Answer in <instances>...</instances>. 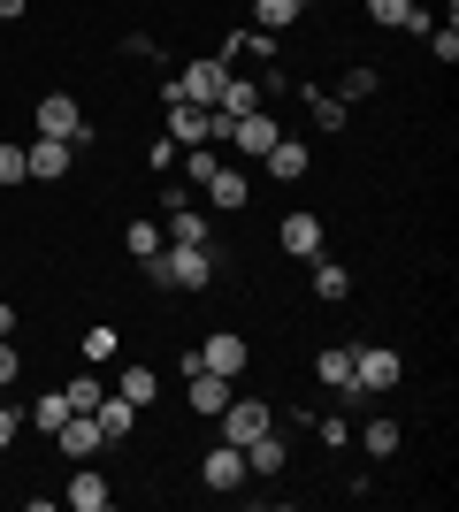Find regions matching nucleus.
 Masks as SVG:
<instances>
[{
	"instance_id": "obj_1",
	"label": "nucleus",
	"mask_w": 459,
	"mask_h": 512,
	"mask_svg": "<svg viewBox=\"0 0 459 512\" xmlns=\"http://www.w3.org/2000/svg\"><path fill=\"white\" fill-rule=\"evenodd\" d=\"M146 276L161 283V291H207V283H215V253H207V245H161V253L146 260Z\"/></svg>"
},
{
	"instance_id": "obj_2",
	"label": "nucleus",
	"mask_w": 459,
	"mask_h": 512,
	"mask_svg": "<svg viewBox=\"0 0 459 512\" xmlns=\"http://www.w3.org/2000/svg\"><path fill=\"white\" fill-rule=\"evenodd\" d=\"M31 123H39V138H62L69 153H85V146H92V123H85V107L69 100V92H46Z\"/></svg>"
},
{
	"instance_id": "obj_3",
	"label": "nucleus",
	"mask_w": 459,
	"mask_h": 512,
	"mask_svg": "<svg viewBox=\"0 0 459 512\" xmlns=\"http://www.w3.org/2000/svg\"><path fill=\"white\" fill-rule=\"evenodd\" d=\"M398 375H406V360H398L391 344H368V352H352V390H360V398H383Z\"/></svg>"
},
{
	"instance_id": "obj_4",
	"label": "nucleus",
	"mask_w": 459,
	"mask_h": 512,
	"mask_svg": "<svg viewBox=\"0 0 459 512\" xmlns=\"http://www.w3.org/2000/svg\"><path fill=\"white\" fill-rule=\"evenodd\" d=\"M222 77H230V62H184V69L169 77V92H161V100H192V107H215Z\"/></svg>"
},
{
	"instance_id": "obj_5",
	"label": "nucleus",
	"mask_w": 459,
	"mask_h": 512,
	"mask_svg": "<svg viewBox=\"0 0 459 512\" xmlns=\"http://www.w3.org/2000/svg\"><path fill=\"white\" fill-rule=\"evenodd\" d=\"M192 360H199V367H207V375H230V383H238L245 367H253V344H245V337H238V329H215V337L199 344Z\"/></svg>"
},
{
	"instance_id": "obj_6",
	"label": "nucleus",
	"mask_w": 459,
	"mask_h": 512,
	"mask_svg": "<svg viewBox=\"0 0 459 512\" xmlns=\"http://www.w3.org/2000/svg\"><path fill=\"white\" fill-rule=\"evenodd\" d=\"M276 138H284V130L268 123L261 107H253V115H230V130H222V146L238 153V161H261V153H268V146H276Z\"/></svg>"
},
{
	"instance_id": "obj_7",
	"label": "nucleus",
	"mask_w": 459,
	"mask_h": 512,
	"mask_svg": "<svg viewBox=\"0 0 459 512\" xmlns=\"http://www.w3.org/2000/svg\"><path fill=\"white\" fill-rule=\"evenodd\" d=\"M215 421H222V444H238V451H245L253 436H261V428H276V413H268L261 398H230Z\"/></svg>"
},
{
	"instance_id": "obj_8",
	"label": "nucleus",
	"mask_w": 459,
	"mask_h": 512,
	"mask_svg": "<svg viewBox=\"0 0 459 512\" xmlns=\"http://www.w3.org/2000/svg\"><path fill=\"white\" fill-rule=\"evenodd\" d=\"M184 390H192V413H199V421H215V413L238 398V390H230V375H207L199 360H184Z\"/></svg>"
},
{
	"instance_id": "obj_9",
	"label": "nucleus",
	"mask_w": 459,
	"mask_h": 512,
	"mask_svg": "<svg viewBox=\"0 0 459 512\" xmlns=\"http://www.w3.org/2000/svg\"><path fill=\"white\" fill-rule=\"evenodd\" d=\"M199 482H207V490H245V482H253V474H245V451L238 444H215L207 459H199Z\"/></svg>"
},
{
	"instance_id": "obj_10",
	"label": "nucleus",
	"mask_w": 459,
	"mask_h": 512,
	"mask_svg": "<svg viewBox=\"0 0 459 512\" xmlns=\"http://www.w3.org/2000/svg\"><path fill=\"white\" fill-rule=\"evenodd\" d=\"M108 497H115V482H108V474H92L85 459H77V474H69L62 505H69V512H108Z\"/></svg>"
},
{
	"instance_id": "obj_11",
	"label": "nucleus",
	"mask_w": 459,
	"mask_h": 512,
	"mask_svg": "<svg viewBox=\"0 0 459 512\" xmlns=\"http://www.w3.org/2000/svg\"><path fill=\"white\" fill-rule=\"evenodd\" d=\"M54 444H62V459L77 467V459H92V451L108 444V436H100V421H92V413H69V421L54 428Z\"/></svg>"
},
{
	"instance_id": "obj_12",
	"label": "nucleus",
	"mask_w": 459,
	"mask_h": 512,
	"mask_svg": "<svg viewBox=\"0 0 459 512\" xmlns=\"http://www.w3.org/2000/svg\"><path fill=\"white\" fill-rule=\"evenodd\" d=\"M284 467H291V444L276 436V428H261V436L245 444V474H261V482H276Z\"/></svg>"
},
{
	"instance_id": "obj_13",
	"label": "nucleus",
	"mask_w": 459,
	"mask_h": 512,
	"mask_svg": "<svg viewBox=\"0 0 459 512\" xmlns=\"http://www.w3.org/2000/svg\"><path fill=\"white\" fill-rule=\"evenodd\" d=\"M23 176L62 184V176H69V146H62V138H31V146H23Z\"/></svg>"
},
{
	"instance_id": "obj_14",
	"label": "nucleus",
	"mask_w": 459,
	"mask_h": 512,
	"mask_svg": "<svg viewBox=\"0 0 459 512\" xmlns=\"http://www.w3.org/2000/svg\"><path fill=\"white\" fill-rule=\"evenodd\" d=\"M245 199H253V176H245L238 161H222V169L207 176V207H222V214H238Z\"/></svg>"
},
{
	"instance_id": "obj_15",
	"label": "nucleus",
	"mask_w": 459,
	"mask_h": 512,
	"mask_svg": "<svg viewBox=\"0 0 459 512\" xmlns=\"http://www.w3.org/2000/svg\"><path fill=\"white\" fill-rule=\"evenodd\" d=\"M276 245H284V253L291 260H314V253H322V214H284V230H276Z\"/></svg>"
},
{
	"instance_id": "obj_16",
	"label": "nucleus",
	"mask_w": 459,
	"mask_h": 512,
	"mask_svg": "<svg viewBox=\"0 0 459 512\" xmlns=\"http://www.w3.org/2000/svg\"><path fill=\"white\" fill-rule=\"evenodd\" d=\"M92 421H100V436H108V444H123V436H138V406H131V398H123V390H108V398L92 406Z\"/></svg>"
},
{
	"instance_id": "obj_17",
	"label": "nucleus",
	"mask_w": 459,
	"mask_h": 512,
	"mask_svg": "<svg viewBox=\"0 0 459 512\" xmlns=\"http://www.w3.org/2000/svg\"><path fill=\"white\" fill-rule=\"evenodd\" d=\"M306 283H314V299H329V306L352 299V268H337V260H322V253L306 260Z\"/></svg>"
},
{
	"instance_id": "obj_18",
	"label": "nucleus",
	"mask_w": 459,
	"mask_h": 512,
	"mask_svg": "<svg viewBox=\"0 0 459 512\" xmlns=\"http://www.w3.org/2000/svg\"><path fill=\"white\" fill-rule=\"evenodd\" d=\"M314 375H322V383L337 390V398H360V390H352V344H322V360H314Z\"/></svg>"
},
{
	"instance_id": "obj_19",
	"label": "nucleus",
	"mask_w": 459,
	"mask_h": 512,
	"mask_svg": "<svg viewBox=\"0 0 459 512\" xmlns=\"http://www.w3.org/2000/svg\"><path fill=\"white\" fill-rule=\"evenodd\" d=\"M261 169L276 176V184H299V176H306V146H299V138H276V146L261 153Z\"/></svg>"
},
{
	"instance_id": "obj_20",
	"label": "nucleus",
	"mask_w": 459,
	"mask_h": 512,
	"mask_svg": "<svg viewBox=\"0 0 459 512\" xmlns=\"http://www.w3.org/2000/svg\"><path fill=\"white\" fill-rule=\"evenodd\" d=\"M368 16L383 23V31H429V16H421V0H368Z\"/></svg>"
},
{
	"instance_id": "obj_21",
	"label": "nucleus",
	"mask_w": 459,
	"mask_h": 512,
	"mask_svg": "<svg viewBox=\"0 0 459 512\" xmlns=\"http://www.w3.org/2000/svg\"><path fill=\"white\" fill-rule=\"evenodd\" d=\"M161 237H169V245H207V222H199V207L169 199V222H161Z\"/></svg>"
},
{
	"instance_id": "obj_22",
	"label": "nucleus",
	"mask_w": 459,
	"mask_h": 512,
	"mask_svg": "<svg viewBox=\"0 0 459 512\" xmlns=\"http://www.w3.org/2000/svg\"><path fill=\"white\" fill-rule=\"evenodd\" d=\"M215 107H222V115H253V107H261V85H245V77H222Z\"/></svg>"
},
{
	"instance_id": "obj_23",
	"label": "nucleus",
	"mask_w": 459,
	"mask_h": 512,
	"mask_svg": "<svg viewBox=\"0 0 459 512\" xmlns=\"http://www.w3.org/2000/svg\"><path fill=\"white\" fill-rule=\"evenodd\" d=\"M306 107H314V123H322V130H345L352 123V100H337V92H322V85L306 92Z\"/></svg>"
},
{
	"instance_id": "obj_24",
	"label": "nucleus",
	"mask_w": 459,
	"mask_h": 512,
	"mask_svg": "<svg viewBox=\"0 0 459 512\" xmlns=\"http://www.w3.org/2000/svg\"><path fill=\"white\" fill-rule=\"evenodd\" d=\"M123 398H131V406H153V398H161V375H153V367H123Z\"/></svg>"
},
{
	"instance_id": "obj_25",
	"label": "nucleus",
	"mask_w": 459,
	"mask_h": 512,
	"mask_svg": "<svg viewBox=\"0 0 459 512\" xmlns=\"http://www.w3.org/2000/svg\"><path fill=\"white\" fill-rule=\"evenodd\" d=\"M62 421H69V398H62V390H46V398H31V428H46V436H54Z\"/></svg>"
},
{
	"instance_id": "obj_26",
	"label": "nucleus",
	"mask_w": 459,
	"mask_h": 512,
	"mask_svg": "<svg viewBox=\"0 0 459 512\" xmlns=\"http://www.w3.org/2000/svg\"><path fill=\"white\" fill-rule=\"evenodd\" d=\"M360 451H368V459H391L398 451V421H368L360 428Z\"/></svg>"
},
{
	"instance_id": "obj_27",
	"label": "nucleus",
	"mask_w": 459,
	"mask_h": 512,
	"mask_svg": "<svg viewBox=\"0 0 459 512\" xmlns=\"http://www.w3.org/2000/svg\"><path fill=\"white\" fill-rule=\"evenodd\" d=\"M253 31H284V23H299V0H261V8H253Z\"/></svg>"
},
{
	"instance_id": "obj_28",
	"label": "nucleus",
	"mask_w": 459,
	"mask_h": 512,
	"mask_svg": "<svg viewBox=\"0 0 459 512\" xmlns=\"http://www.w3.org/2000/svg\"><path fill=\"white\" fill-rule=\"evenodd\" d=\"M375 85H383V77H375L368 62H352V69H345V85H337V100H368Z\"/></svg>"
},
{
	"instance_id": "obj_29",
	"label": "nucleus",
	"mask_w": 459,
	"mask_h": 512,
	"mask_svg": "<svg viewBox=\"0 0 459 512\" xmlns=\"http://www.w3.org/2000/svg\"><path fill=\"white\" fill-rule=\"evenodd\" d=\"M115 352H123V337H115L108 321H100V329H85V360H115Z\"/></svg>"
},
{
	"instance_id": "obj_30",
	"label": "nucleus",
	"mask_w": 459,
	"mask_h": 512,
	"mask_svg": "<svg viewBox=\"0 0 459 512\" xmlns=\"http://www.w3.org/2000/svg\"><path fill=\"white\" fill-rule=\"evenodd\" d=\"M62 398H69V413H92V406H100V398H108V390L92 383V375H77V383H69Z\"/></svg>"
},
{
	"instance_id": "obj_31",
	"label": "nucleus",
	"mask_w": 459,
	"mask_h": 512,
	"mask_svg": "<svg viewBox=\"0 0 459 512\" xmlns=\"http://www.w3.org/2000/svg\"><path fill=\"white\" fill-rule=\"evenodd\" d=\"M161 245H169V237H161V222H131V253H138V260H153Z\"/></svg>"
},
{
	"instance_id": "obj_32",
	"label": "nucleus",
	"mask_w": 459,
	"mask_h": 512,
	"mask_svg": "<svg viewBox=\"0 0 459 512\" xmlns=\"http://www.w3.org/2000/svg\"><path fill=\"white\" fill-rule=\"evenodd\" d=\"M0 184H8V192L31 184V176H23V146H0Z\"/></svg>"
},
{
	"instance_id": "obj_33",
	"label": "nucleus",
	"mask_w": 459,
	"mask_h": 512,
	"mask_svg": "<svg viewBox=\"0 0 459 512\" xmlns=\"http://www.w3.org/2000/svg\"><path fill=\"white\" fill-rule=\"evenodd\" d=\"M429 54H437V62H459V31H452V23H444V31H429Z\"/></svg>"
},
{
	"instance_id": "obj_34",
	"label": "nucleus",
	"mask_w": 459,
	"mask_h": 512,
	"mask_svg": "<svg viewBox=\"0 0 459 512\" xmlns=\"http://www.w3.org/2000/svg\"><path fill=\"white\" fill-rule=\"evenodd\" d=\"M16 375H23V360H16V337H0V390L16 383Z\"/></svg>"
},
{
	"instance_id": "obj_35",
	"label": "nucleus",
	"mask_w": 459,
	"mask_h": 512,
	"mask_svg": "<svg viewBox=\"0 0 459 512\" xmlns=\"http://www.w3.org/2000/svg\"><path fill=\"white\" fill-rule=\"evenodd\" d=\"M16 428H23V421H16V406H0V451L16 444Z\"/></svg>"
},
{
	"instance_id": "obj_36",
	"label": "nucleus",
	"mask_w": 459,
	"mask_h": 512,
	"mask_svg": "<svg viewBox=\"0 0 459 512\" xmlns=\"http://www.w3.org/2000/svg\"><path fill=\"white\" fill-rule=\"evenodd\" d=\"M23 8H31V0H0V23H16V16H23Z\"/></svg>"
},
{
	"instance_id": "obj_37",
	"label": "nucleus",
	"mask_w": 459,
	"mask_h": 512,
	"mask_svg": "<svg viewBox=\"0 0 459 512\" xmlns=\"http://www.w3.org/2000/svg\"><path fill=\"white\" fill-rule=\"evenodd\" d=\"M0 337H16V306H0Z\"/></svg>"
},
{
	"instance_id": "obj_38",
	"label": "nucleus",
	"mask_w": 459,
	"mask_h": 512,
	"mask_svg": "<svg viewBox=\"0 0 459 512\" xmlns=\"http://www.w3.org/2000/svg\"><path fill=\"white\" fill-rule=\"evenodd\" d=\"M299 8H306V0H299Z\"/></svg>"
}]
</instances>
